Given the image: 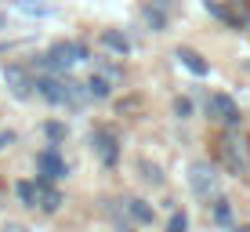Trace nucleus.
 Masks as SVG:
<instances>
[{"mask_svg":"<svg viewBox=\"0 0 250 232\" xmlns=\"http://www.w3.org/2000/svg\"><path fill=\"white\" fill-rule=\"evenodd\" d=\"M76 62H87V47L76 44V40H62V44H55L47 51V58H44V65H47V69H55V73L73 69Z\"/></svg>","mask_w":250,"mask_h":232,"instance_id":"obj_1","label":"nucleus"},{"mask_svg":"<svg viewBox=\"0 0 250 232\" xmlns=\"http://www.w3.org/2000/svg\"><path fill=\"white\" fill-rule=\"evenodd\" d=\"M218 149H221V163H225L232 174H247L250 170V145L239 134H225Z\"/></svg>","mask_w":250,"mask_h":232,"instance_id":"obj_2","label":"nucleus"},{"mask_svg":"<svg viewBox=\"0 0 250 232\" xmlns=\"http://www.w3.org/2000/svg\"><path fill=\"white\" fill-rule=\"evenodd\" d=\"M218 182H221V174L210 163H192V167H188V189H192L196 196H214L218 192Z\"/></svg>","mask_w":250,"mask_h":232,"instance_id":"obj_3","label":"nucleus"},{"mask_svg":"<svg viewBox=\"0 0 250 232\" xmlns=\"http://www.w3.org/2000/svg\"><path fill=\"white\" fill-rule=\"evenodd\" d=\"M207 109H210V116L218 120V124H225V127H236L239 124V109H236V102H232L229 94H210Z\"/></svg>","mask_w":250,"mask_h":232,"instance_id":"obj_4","label":"nucleus"},{"mask_svg":"<svg viewBox=\"0 0 250 232\" xmlns=\"http://www.w3.org/2000/svg\"><path fill=\"white\" fill-rule=\"evenodd\" d=\"M37 91L44 94L51 105H69V80H62V76H44V80H37Z\"/></svg>","mask_w":250,"mask_h":232,"instance_id":"obj_5","label":"nucleus"},{"mask_svg":"<svg viewBox=\"0 0 250 232\" xmlns=\"http://www.w3.org/2000/svg\"><path fill=\"white\" fill-rule=\"evenodd\" d=\"M4 80H7V87H11L15 98H29V94L37 91V84L29 80V73L19 69V65H7V69H4Z\"/></svg>","mask_w":250,"mask_h":232,"instance_id":"obj_6","label":"nucleus"},{"mask_svg":"<svg viewBox=\"0 0 250 232\" xmlns=\"http://www.w3.org/2000/svg\"><path fill=\"white\" fill-rule=\"evenodd\" d=\"M40 174H44V182H55V178H62L65 174V163L62 156H58V149H47V152H40Z\"/></svg>","mask_w":250,"mask_h":232,"instance_id":"obj_7","label":"nucleus"},{"mask_svg":"<svg viewBox=\"0 0 250 232\" xmlns=\"http://www.w3.org/2000/svg\"><path fill=\"white\" fill-rule=\"evenodd\" d=\"M94 142H98V156H102V163H109V167H113L116 163V156H120V149H116V138L113 134H94Z\"/></svg>","mask_w":250,"mask_h":232,"instance_id":"obj_8","label":"nucleus"},{"mask_svg":"<svg viewBox=\"0 0 250 232\" xmlns=\"http://www.w3.org/2000/svg\"><path fill=\"white\" fill-rule=\"evenodd\" d=\"M102 44H105L109 51H116V55H127V51H131V40H127L120 29H105L102 33Z\"/></svg>","mask_w":250,"mask_h":232,"instance_id":"obj_9","label":"nucleus"},{"mask_svg":"<svg viewBox=\"0 0 250 232\" xmlns=\"http://www.w3.org/2000/svg\"><path fill=\"white\" fill-rule=\"evenodd\" d=\"M178 58H182V65L188 73H196V76H207V62L200 55H196V51H188V47H178Z\"/></svg>","mask_w":250,"mask_h":232,"instance_id":"obj_10","label":"nucleus"},{"mask_svg":"<svg viewBox=\"0 0 250 232\" xmlns=\"http://www.w3.org/2000/svg\"><path fill=\"white\" fill-rule=\"evenodd\" d=\"M142 15H145V22H149L152 29H163V25H167V11H160V4H152V0H145Z\"/></svg>","mask_w":250,"mask_h":232,"instance_id":"obj_11","label":"nucleus"},{"mask_svg":"<svg viewBox=\"0 0 250 232\" xmlns=\"http://www.w3.org/2000/svg\"><path fill=\"white\" fill-rule=\"evenodd\" d=\"M127 214H131V218L138 221V225H149L152 221V207L145 200H131V207H127Z\"/></svg>","mask_w":250,"mask_h":232,"instance_id":"obj_12","label":"nucleus"},{"mask_svg":"<svg viewBox=\"0 0 250 232\" xmlns=\"http://www.w3.org/2000/svg\"><path fill=\"white\" fill-rule=\"evenodd\" d=\"M87 94H94V98H109V91H113V87H109V76L105 73H98V76H91V80H87Z\"/></svg>","mask_w":250,"mask_h":232,"instance_id":"obj_13","label":"nucleus"},{"mask_svg":"<svg viewBox=\"0 0 250 232\" xmlns=\"http://www.w3.org/2000/svg\"><path fill=\"white\" fill-rule=\"evenodd\" d=\"M40 185H44V196H40V207H44L47 214H51V211H58V207H62V196H58L55 189H47V182H44V178H40Z\"/></svg>","mask_w":250,"mask_h":232,"instance_id":"obj_14","label":"nucleus"},{"mask_svg":"<svg viewBox=\"0 0 250 232\" xmlns=\"http://www.w3.org/2000/svg\"><path fill=\"white\" fill-rule=\"evenodd\" d=\"M37 189L40 185H33V182H19V200L22 203H37Z\"/></svg>","mask_w":250,"mask_h":232,"instance_id":"obj_15","label":"nucleus"},{"mask_svg":"<svg viewBox=\"0 0 250 232\" xmlns=\"http://www.w3.org/2000/svg\"><path fill=\"white\" fill-rule=\"evenodd\" d=\"M214 218H218V225H229V221H232V207H229V200H218V207H214Z\"/></svg>","mask_w":250,"mask_h":232,"instance_id":"obj_16","label":"nucleus"},{"mask_svg":"<svg viewBox=\"0 0 250 232\" xmlns=\"http://www.w3.org/2000/svg\"><path fill=\"white\" fill-rule=\"evenodd\" d=\"M188 229V214L185 211H178L174 218H170V225H167V232H185Z\"/></svg>","mask_w":250,"mask_h":232,"instance_id":"obj_17","label":"nucleus"},{"mask_svg":"<svg viewBox=\"0 0 250 232\" xmlns=\"http://www.w3.org/2000/svg\"><path fill=\"white\" fill-rule=\"evenodd\" d=\"M22 11H29V15H51V7L47 4H19Z\"/></svg>","mask_w":250,"mask_h":232,"instance_id":"obj_18","label":"nucleus"},{"mask_svg":"<svg viewBox=\"0 0 250 232\" xmlns=\"http://www.w3.org/2000/svg\"><path fill=\"white\" fill-rule=\"evenodd\" d=\"M142 170H145V178H149L152 185H160V170L152 167V163H142Z\"/></svg>","mask_w":250,"mask_h":232,"instance_id":"obj_19","label":"nucleus"},{"mask_svg":"<svg viewBox=\"0 0 250 232\" xmlns=\"http://www.w3.org/2000/svg\"><path fill=\"white\" fill-rule=\"evenodd\" d=\"M44 131H47V138H62V134H65V127H62V124H47Z\"/></svg>","mask_w":250,"mask_h":232,"instance_id":"obj_20","label":"nucleus"},{"mask_svg":"<svg viewBox=\"0 0 250 232\" xmlns=\"http://www.w3.org/2000/svg\"><path fill=\"white\" fill-rule=\"evenodd\" d=\"M174 109H178V116H188V113H192V105H188L185 98H178V105H174Z\"/></svg>","mask_w":250,"mask_h":232,"instance_id":"obj_21","label":"nucleus"},{"mask_svg":"<svg viewBox=\"0 0 250 232\" xmlns=\"http://www.w3.org/2000/svg\"><path fill=\"white\" fill-rule=\"evenodd\" d=\"M11 142H15V134H11V131H4V134H0V149H7Z\"/></svg>","mask_w":250,"mask_h":232,"instance_id":"obj_22","label":"nucleus"},{"mask_svg":"<svg viewBox=\"0 0 250 232\" xmlns=\"http://www.w3.org/2000/svg\"><path fill=\"white\" fill-rule=\"evenodd\" d=\"M152 4H160V7H163V11H167V4H174V0H152Z\"/></svg>","mask_w":250,"mask_h":232,"instance_id":"obj_23","label":"nucleus"},{"mask_svg":"<svg viewBox=\"0 0 250 232\" xmlns=\"http://www.w3.org/2000/svg\"><path fill=\"white\" fill-rule=\"evenodd\" d=\"M4 232H25V229H22V225H7Z\"/></svg>","mask_w":250,"mask_h":232,"instance_id":"obj_24","label":"nucleus"},{"mask_svg":"<svg viewBox=\"0 0 250 232\" xmlns=\"http://www.w3.org/2000/svg\"><path fill=\"white\" fill-rule=\"evenodd\" d=\"M236 232H250V229H236Z\"/></svg>","mask_w":250,"mask_h":232,"instance_id":"obj_25","label":"nucleus"},{"mask_svg":"<svg viewBox=\"0 0 250 232\" xmlns=\"http://www.w3.org/2000/svg\"><path fill=\"white\" fill-rule=\"evenodd\" d=\"M239 4H243V0H239Z\"/></svg>","mask_w":250,"mask_h":232,"instance_id":"obj_26","label":"nucleus"}]
</instances>
